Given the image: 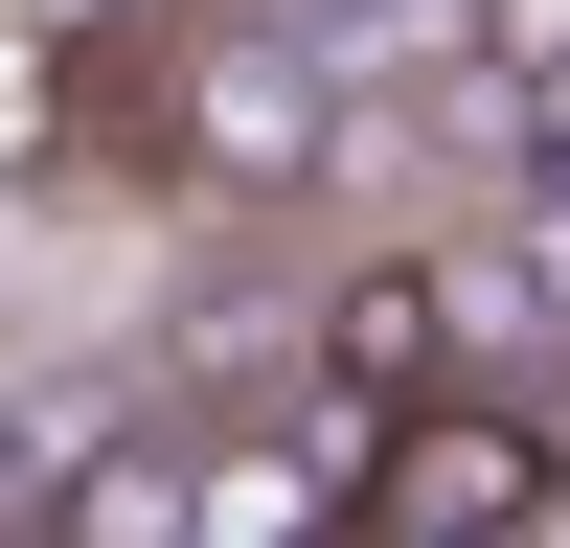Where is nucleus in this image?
Returning a JSON list of instances; mask_svg holds the SVG:
<instances>
[{"label": "nucleus", "mask_w": 570, "mask_h": 548, "mask_svg": "<svg viewBox=\"0 0 570 548\" xmlns=\"http://www.w3.org/2000/svg\"><path fill=\"white\" fill-rule=\"evenodd\" d=\"M456 46H480V91H570V0H456Z\"/></svg>", "instance_id": "obj_5"}, {"label": "nucleus", "mask_w": 570, "mask_h": 548, "mask_svg": "<svg viewBox=\"0 0 570 548\" xmlns=\"http://www.w3.org/2000/svg\"><path fill=\"white\" fill-rule=\"evenodd\" d=\"M137 46V137H160L183 206H320L343 183V46L274 23V0H160Z\"/></svg>", "instance_id": "obj_1"}, {"label": "nucleus", "mask_w": 570, "mask_h": 548, "mask_svg": "<svg viewBox=\"0 0 570 548\" xmlns=\"http://www.w3.org/2000/svg\"><path fill=\"white\" fill-rule=\"evenodd\" d=\"M297 389H320V411L456 389V274H434V252H343V274H320V320H297Z\"/></svg>", "instance_id": "obj_4"}, {"label": "nucleus", "mask_w": 570, "mask_h": 548, "mask_svg": "<svg viewBox=\"0 0 570 548\" xmlns=\"http://www.w3.org/2000/svg\"><path fill=\"white\" fill-rule=\"evenodd\" d=\"M548 502H570V434L502 411L480 365L411 389V411H365V548H525Z\"/></svg>", "instance_id": "obj_2"}, {"label": "nucleus", "mask_w": 570, "mask_h": 548, "mask_svg": "<svg viewBox=\"0 0 570 548\" xmlns=\"http://www.w3.org/2000/svg\"><path fill=\"white\" fill-rule=\"evenodd\" d=\"M69 23H160V0H69Z\"/></svg>", "instance_id": "obj_6"}, {"label": "nucleus", "mask_w": 570, "mask_h": 548, "mask_svg": "<svg viewBox=\"0 0 570 548\" xmlns=\"http://www.w3.org/2000/svg\"><path fill=\"white\" fill-rule=\"evenodd\" d=\"M23 548H206V411H69V434H23Z\"/></svg>", "instance_id": "obj_3"}]
</instances>
